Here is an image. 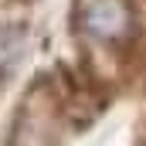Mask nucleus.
<instances>
[{
  "label": "nucleus",
  "instance_id": "nucleus-1",
  "mask_svg": "<svg viewBox=\"0 0 146 146\" xmlns=\"http://www.w3.org/2000/svg\"><path fill=\"white\" fill-rule=\"evenodd\" d=\"M85 21H88V27H92L95 34L112 37V34H119V31L126 27V10H122L119 0H92Z\"/></svg>",
  "mask_w": 146,
  "mask_h": 146
}]
</instances>
